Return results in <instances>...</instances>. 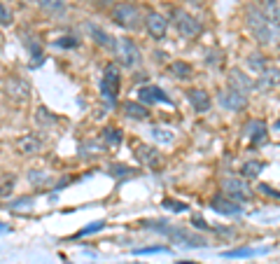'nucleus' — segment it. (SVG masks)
I'll use <instances>...</instances> for the list:
<instances>
[{"label":"nucleus","mask_w":280,"mask_h":264,"mask_svg":"<svg viewBox=\"0 0 280 264\" xmlns=\"http://www.w3.org/2000/svg\"><path fill=\"white\" fill-rule=\"evenodd\" d=\"M245 19H248V28L252 31V38H255L259 44H278L280 43V28L273 26L271 19L259 10V7H248Z\"/></svg>","instance_id":"f257e3e1"},{"label":"nucleus","mask_w":280,"mask_h":264,"mask_svg":"<svg viewBox=\"0 0 280 264\" xmlns=\"http://www.w3.org/2000/svg\"><path fill=\"white\" fill-rule=\"evenodd\" d=\"M147 227L152 229H157V232L166 234L171 241L180 243V245H187V248H205L208 241H205V236L196 232H189V229H182V227H168V222L166 220H159V222H150Z\"/></svg>","instance_id":"f03ea898"},{"label":"nucleus","mask_w":280,"mask_h":264,"mask_svg":"<svg viewBox=\"0 0 280 264\" xmlns=\"http://www.w3.org/2000/svg\"><path fill=\"white\" fill-rule=\"evenodd\" d=\"M171 19H173L175 31L180 33L182 38H187V40H194L196 35H201V31H203V23L199 22L194 14H189L187 10H182V7H173Z\"/></svg>","instance_id":"7ed1b4c3"},{"label":"nucleus","mask_w":280,"mask_h":264,"mask_svg":"<svg viewBox=\"0 0 280 264\" xmlns=\"http://www.w3.org/2000/svg\"><path fill=\"white\" fill-rule=\"evenodd\" d=\"M110 17H112V22L117 26L126 28V31H136V28H140V23H145L140 10L136 5H131V2H117L112 7V12H110Z\"/></svg>","instance_id":"20e7f679"},{"label":"nucleus","mask_w":280,"mask_h":264,"mask_svg":"<svg viewBox=\"0 0 280 264\" xmlns=\"http://www.w3.org/2000/svg\"><path fill=\"white\" fill-rule=\"evenodd\" d=\"M119 87H121V70L117 64H108L103 68V77H100V94L108 103L117 101Z\"/></svg>","instance_id":"39448f33"},{"label":"nucleus","mask_w":280,"mask_h":264,"mask_svg":"<svg viewBox=\"0 0 280 264\" xmlns=\"http://www.w3.org/2000/svg\"><path fill=\"white\" fill-rule=\"evenodd\" d=\"M115 49H117L119 64L124 68H136V66L142 64V52H140V47L131 38H119Z\"/></svg>","instance_id":"423d86ee"},{"label":"nucleus","mask_w":280,"mask_h":264,"mask_svg":"<svg viewBox=\"0 0 280 264\" xmlns=\"http://www.w3.org/2000/svg\"><path fill=\"white\" fill-rule=\"evenodd\" d=\"M222 190H224V194L229 199L238 201V203H245V201L252 199V190L248 187V182L240 178H234V176H226L222 180Z\"/></svg>","instance_id":"0eeeda50"},{"label":"nucleus","mask_w":280,"mask_h":264,"mask_svg":"<svg viewBox=\"0 0 280 264\" xmlns=\"http://www.w3.org/2000/svg\"><path fill=\"white\" fill-rule=\"evenodd\" d=\"M5 94L14 103H23L31 98V85L19 75H10V80L5 82Z\"/></svg>","instance_id":"6e6552de"},{"label":"nucleus","mask_w":280,"mask_h":264,"mask_svg":"<svg viewBox=\"0 0 280 264\" xmlns=\"http://www.w3.org/2000/svg\"><path fill=\"white\" fill-rule=\"evenodd\" d=\"M226 85H229V89H234V91H238V94H243V96H248V94L255 91V82H252V77L245 75L243 70H238V68H234V70L229 73Z\"/></svg>","instance_id":"1a4fd4ad"},{"label":"nucleus","mask_w":280,"mask_h":264,"mask_svg":"<svg viewBox=\"0 0 280 264\" xmlns=\"http://www.w3.org/2000/svg\"><path fill=\"white\" fill-rule=\"evenodd\" d=\"M145 28H147V33H150L154 40H163L166 33H168V19L163 14H159V12H147Z\"/></svg>","instance_id":"9d476101"},{"label":"nucleus","mask_w":280,"mask_h":264,"mask_svg":"<svg viewBox=\"0 0 280 264\" xmlns=\"http://www.w3.org/2000/svg\"><path fill=\"white\" fill-rule=\"evenodd\" d=\"M136 159H138L142 166H147L152 171H159L161 166V154L157 148H150V145H136Z\"/></svg>","instance_id":"9b49d317"},{"label":"nucleus","mask_w":280,"mask_h":264,"mask_svg":"<svg viewBox=\"0 0 280 264\" xmlns=\"http://www.w3.org/2000/svg\"><path fill=\"white\" fill-rule=\"evenodd\" d=\"M210 208H213L215 213H220V215H240V213H243V206H240L238 201L229 199L226 194H217V197H213Z\"/></svg>","instance_id":"f8f14e48"},{"label":"nucleus","mask_w":280,"mask_h":264,"mask_svg":"<svg viewBox=\"0 0 280 264\" xmlns=\"http://www.w3.org/2000/svg\"><path fill=\"white\" fill-rule=\"evenodd\" d=\"M138 101L142 106H150V103H166V106H171V98L163 94V89L154 85H145L138 89Z\"/></svg>","instance_id":"ddd939ff"},{"label":"nucleus","mask_w":280,"mask_h":264,"mask_svg":"<svg viewBox=\"0 0 280 264\" xmlns=\"http://www.w3.org/2000/svg\"><path fill=\"white\" fill-rule=\"evenodd\" d=\"M220 103H222L226 110L238 112V110H245V106H248V96L238 94L234 89H224V91L220 94Z\"/></svg>","instance_id":"4468645a"},{"label":"nucleus","mask_w":280,"mask_h":264,"mask_svg":"<svg viewBox=\"0 0 280 264\" xmlns=\"http://www.w3.org/2000/svg\"><path fill=\"white\" fill-rule=\"evenodd\" d=\"M280 85V70L278 68H264L261 73L257 75V82H255V89L259 91H271V89H276Z\"/></svg>","instance_id":"2eb2a0df"},{"label":"nucleus","mask_w":280,"mask_h":264,"mask_svg":"<svg viewBox=\"0 0 280 264\" xmlns=\"http://www.w3.org/2000/svg\"><path fill=\"white\" fill-rule=\"evenodd\" d=\"M187 101L192 103L196 112H208L210 106H213V101H210V94L203 91V89H189L187 91Z\"/></svg>","instance_id":"dca6fc26"},{"label":"nucleus","mask_w":280,"mask_h":264,"mask_svg":"<svg viewBox=\"0 0 280 264\" xmlns=\"http://www.w3.org/2000/svg\"><path fill=\"white\" fill-rule=\"evenodd\" d=\"M248 136L252 140V145H259V143H264L266 136H269V127H266V122L264 119H252L248 122Z\"/></svg>","instance_id":"f3484780"},{"label":"nucleus","mask_w":280,"mask_h":264,"mask_svg":"<svg viewBox=\"0 0 280 264\" xmlns=\"http://www.w3.org/2000/svg\"><path fill=\"white\" fill-rule=\"evenodd\" d=\"M86 28H89V35L94 38V43H96V44L105 47V49H115L117 40H112V35H110L108 31H103V28H100V26H96V23H89Z\"/></svg>","instance_id":"a211bd4d"},{"label":"nucleus","mask_w":280,"mask_h":264,"mask_svg":"<svg viewBox=\"0 0 280 264\" xmlns=\"http://www.w3.org/2000/svg\"><path fill=\"white\" fill-rule=\"evenodd\" d=\"M124 112L131 119H140V122L150 119V110H147V106H142L140 101H126L124 103Z\"/></svg>","instance_id":"6ab92c4d"},{"label":"nucleus","mask_w":280,"mask_h":264,"mask_svg":"<svg viewBox=\"0 0 280 264\" xmlns=\"http://www.w3.org/2000/svg\"><path fill=\"white\" fill-rule=\"evenodd\" d=\"M168 73H171V77H175V80L187 82V80L194 75V70H192V66L187 64V61H173V64L168 66Z\"/></svg>","instance_id":"aec40b11"},{"label":"nucleus","mask_w":280,"mask_h":264,"mask_svg":"<svg viewBox=\"0 0 280 264\" xmlns=\"http://www.w3.org/2000/svg\"><path fill=\"white\" fill-rule=\"evenodd\" d=\"M105 150H108L105 140H84V143L80 145V154H82V157H98V154H103Z\"/></svg>","instance_id":"412c9836"},{"label":"nucleus","mask_w":280,"mask_h":264,"mask_svg":"<svg viewBox=\"0 0 280 264\" xmlns=\"http://www.w3.org/2000/svg\"><path fill=\"white\" fill-rule=\"evenodd\" d=\"M19 150H21L23 154H38V152L42 150V140L38 136H33V133L21 136L19 138Z\"/></svg>","instance_id":"4be33fe9"},{"label":"nucleus","mask_w":280,"mask_h":264,"mask_svg":"<svg viewBox=\"0 0 280 264\" xmlns=\"http://www.w3.org/2000/svg\"><path fill=\"white\" fill-rule=\"evenodd\" d=\"M35 122L40 124V127H47V129H52L59 122V117L49 110V108H44V106H40L38 110H35Z\"/></svg>","instance_id":"5701e85b"},{"label":"nucleus","mask_w":280,"mask_h":264,"mask_svg":"<svg viewBox=\"0 0 280 264\" xmlns=\"http://www.w3.org/2000/svg\"><path fill=\"white\" fill-rule=\"evenodd\" d=\"M261 12L269 17L273 26L280 28V0H264V10Z\"/></svg>","instance_id":"b1692460"},{"label":"nucleus","mask_w":280,"mask_h":264,"mask_svg":"<svg viewBox=\"0 0 280 264\" xmlns=\"http://www.w3.org/2000/svg\"><path fill=\"white\" fill-rule=\"evenodd\" d=\"M261 171H264V161H259V159H252L248 164H243V178L245 180H257L261 176Z\"/></svg>","instance_id":"393cba45"},{"label":"nucleus","mask_w":280,"mask_h":264,"mask_svg":"<svg viewBox=\"0 0 280 264\" xmlns=\"http://www.w3.org/2000/svg\"><path fill=\"white\" fill-rule=\"evenodd\" d=\"M103 140H105V145H108V148H117V145H121L124 136H121V131H119V129L105 127V129H103Z\"/></svg>","instance_id":"a878e982"},{"label":"nucleus","mask_w":280,"mask_h":264,"mask_svg":"<svg viewBox=\"0 0 280 264\" xmlns=\"http://www.w3.org/2000/svg\"><path fill=\"white\" fill-rule=\"evenodd\" d=\"M40 7H42L47 14H61L65 10V2L63 0H35Z\"/></svg>","instance_id":"bb28decb"},{"label":"nucleus","mask_w":280,"mask_h":264,"mask_svg":"<svg viewBox=\"0 0 280 264\" xmlns=\"http://www.w3.org/2000/svg\"><path fill=\"white\" fill-rule=\"evenodd\" d=\"M152 138L159 143V145H171L173 140H175V136H173V131H168V129H159V127H154L150 131Z\"/></svg>","instance_id":"cd10ccee"},{"label":"nucleus","mask_w":280,"mask_h":264,"mask_svg":"<svg viewBox=\"0 0 280 264\" xmlns=\"http://www.w3.org/2000/svg\"><path fill=\"white\" fill-rule=\"evenodd\" d=\"M28 182H31L33 187H44L49 182V176H47V171L33 169V171H28Z\"/></svg>","instance_id":"c85d7f7f"},{"label":"nucleus","mask_w":280,"mask_h":264,"mask_svg":"<svg viewBox=\"0 0 280 264\" xmlns=\"http://www.w3.org/2000/svg\"><path fill=\"white\" fill-rule=\"evenodd\" d=\"M248 66H250V70H252V73L259 75L269 64H266V59H264L261 54H250V56H248Z\"/></svg>","instance_id":"c756f323"},{"label":"nucleus","mask_w":280,"mask_h":264,"mask_svg":"<svg viewBox=\"0 0 280 264\" xmlns=\"http://www.w3.org/2000/svg\"><path fill=\"white\" fill-rule=\"evenodd\" d=\"M26 47H28V49H31V54H33V66H40V64H42V47L35 43L31 35L26 38Z\"/></svg>","instance_id":"7c9ffc66"},{"label":"nucleus","mask_w":280,"mask_h":264,"mask_svg":"<svg viewBox=\"0 0 280 264\" xmlns=\"http://www.w3.org/2000/svg\"><path fill=\"white\" fill-rule=\"evenodd\" d=\"M108 173L110 176H115V178H131L136 171L131 169V166H124V164H112L108 169Z\"/></svg>","instance_id":"2f4dec72"},{"label":"nucleus","mask_w":280,"mask_h":264,"mask_svg":"<svg viewBox=\"0 0 280 264\" xmlns=\"http://www.w3.org/2000/svg\"><path fill=\"white\" fill-rule=\"evenodd\" d=\"M261 253H266V248H261V250H255V248H238V250L224 253V257H252V255H261Z\"/></svg>","instance_id":"473e14b6"},{"label":"nucleus","mask_w":280,"mask_h":264,"mask_svg":"<svg viewBox=\"0 0 280 264\" xmlns=\"http://www.w3.org/2000/svg\"><path fill=\"white\" fill-rule=\"evenodd\" d=\"M100 229H105V220L91 222L89 227H84V229H80V232L75 234V239H82V236H89V234H96V232H100Z\"/></svg>","instance_id":"72a5a7b5"},{"label":"nucleus","mask_w":280,"mask_h":264,"mask_svg":"<svg viewBox=\"0 0 280 264\" xmlns=\"http://www.w3.org/2000/svg\"><path fill=\"white\" fill-rule=\"evenodd\" d=\"M224 61V54L220 52V49H208L205 52V64L208 66H220Z\"/></svg>","instance_id":"f704fd0d"},{"label":"nucleus","mask_w":280,"mask_h":264,"mask_svg":"<svg viewBox=\"0 0 280 264\" xmlns=\"http://www.w3.org/2000/svg\"><path fill=\"white\" fill-rule=\"evenodd\" d=\"M163 208H168V211H173V213H184L187 211V203L175 201V199H163Z\"/></svg>","instance_id":"c9c22d12"},{"label":"nucleus","mask_w":280,"mask_h":264,"mask_svg":"<svg viewBox=\"0 0 280 264\" xmlns=\"http://www.w3.org/2000/svg\"><path fill=\"white\" fill-rule=\"evenodd\" d=\"M31 206H33V197H21V199L7 203V208H14V211H19V208H31Z\"/></svg>","instance_id":"e433bc0d"},{"label":"nucleus","mask_w":280,"mask_h":264,"mask_svg":"<svg viewBox=\"0 0 280 264\" xmlns=\"http://www.w3.org/2000/svg\"><path fill=\"white\" fill-rule=\"evenodd\" d=\"M12 22H14V17H12V10L7 7V5H2V2H0V26H10Z\"/></svg>","instance_id":"4c0bfd02"},{"label":"nucleus","mask_w":280,"mask_h":264,"mask_svg":"<svg viewBox=\"0 0 280 264\" xmlns=\"http://www.w3.org/2000/svg\"><path fill=\"white\" fill-rule=\"evenodd\" d=\"M152 253H168V248H163V245H154V248H140V250H133V255H152Z\"/></svg>","instance_id":"58836bf2"},{"label":"nucleus","mask_w":280,"mask_h":264,"mask_svg":"<svg viewBox=\"0 0 280 264\" xmlns=\"http://www.w3.org/2000/svg\"><path fill=\"white\" fill-rule=\"evenodd\" d=\"M77 43H80V40H77V38H73V35H68V38H63V40H59V47H77Z\"/></svg>","instance_id":"ea45409f"},{"label":"nucleus","mask_w":280,"mask_h":264,"mask_svg":"<svg viewBox=\"0 0 280 264\" xmlns=\"http://www.w3.org/2000/svg\"><path fill=\"white\" fill-rule=\"evenodd\" d=\"M12 187H14V180H10V182H2V185H0V197H7V194H12Z\"/></svg>","instance_id":"a19ab883"},{"label":"nucleus","mask_w":280,"mask_h":264,"mask_svg":"<svg viewBox=\"0 0 280 264\" xmlns=\"http://www.w3.org/2000/svg\"><path fill=\"white\" fill-rule=\"evenodd\" d=\"M259 190L264 192V194H271V197H278V199H280V192L271 190V185H259Z\"/></svg>","instance_id":"79ce46f5"},{"label":"nucleus","mask_w":280,"mask_h":264,"mask_svg":"<svg viewBox=\"0 0 280 264\" xmlns=\"http://www.w3.org/2000/svg\"><path fill=\"white\" fill-rule=\"evenodd\" d=\"M192 224H194V227H199V229H208V224H205L203 218H196V215H194V220H192Z\"/></svg>","instance_id":"37998d69"},{"label":"nucleus","mask_w":280,"mask_h":264,"mask_svg":"<svg viewBox=\"0 0 280 264\" xmlns=\"http://www.w3.org/2000/svg\"><path fill=\"white\" fill-rule=\"evenodd\" d=\"M273 127H276V131H280V119L276 122V124H273Z\"/></svg>","instance_id":"c03bdc74"},{"label":"nucleus","mask_w":280,"mask_h":264,"mask_svg":"<svg viewBox=\"0 0 280 264\" xmlns=\"http://www.w3.org/2000/svg\"><path fill=\"white\" fill-rule=\"evenodd\" d=\"M0 232H5V224H0Z\"/></svg>","instance_id":"a18cd8bd"},{"label":"nucleus","mask_w":280,"mask_h":264,"mask_svg":"<svg viewBox=\"0 0 280 264\" xmlns=\"http://www.w3.org/2000/svg\"><path fill=\"white\" fill-rule=\"evenodd\" d=\"M178 264H192V262H178Z\"/></svg>","instance_id":"49530a36"}]
</instances>
